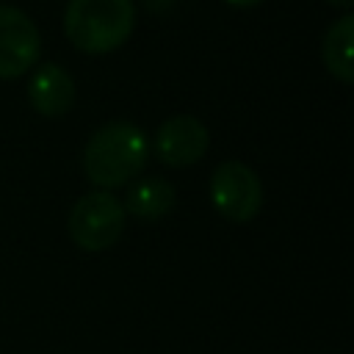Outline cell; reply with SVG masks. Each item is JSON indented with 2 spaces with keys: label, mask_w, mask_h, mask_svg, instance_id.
Listing matches in <instances>:
<instances>
[{
  "label": "cell",
  "mask_w": 354,
  "mask_h": 354,
  "mask_svg": "<svg viewBox=\"0 0 354 354\" xmlns=\"http://www.w3.org/2000/svg\"><path fill=\"white\" fill-rule=\"evenodd\" d=\"M149 158L147 133L133 122H108L102 124L83 149V171L102 191L127 185Z\"/></svg>",
  "instance_id": "6da1fadb"
},
{
  "label": "cell",
  "mask_w": 354,
  "mask_h": 354,
  "mask_svg": "<svg viewBox=\"0 0 354 354\" xmlns=\"http://www.w3.org/2000/svg\"><path fill=\"white\" fill-rule=\"evenodd\" d=\"M136 25L133 0H69L64 14L66 39L88 55L122 47Z\"/></svg>",
  "instance_id": "7a4b0ae2"
},
{
  "label": "cell",
  "mask_w": 354,
  "mask_h": 354,
  "mask_svg": "<svg viewBox=\"0 0 354 354\" xmlns=\"http://www.w3.org/2000/svg\"><path fill=\"white\" fill-rule=\"evenodd\" d=\"M124 207L111 191H91L80 196L69 210V238L86 252H102L113 246L124 230Z\"/></svg>",
  "instance_id": "3957f363"
},
{
  "label": "cell",
  "mask_w": 354,
  "mask_h": 354,
  "mask_svg": "<svg viewBox=\"0 0 354 354\" xmlns=\"http://www.w3.org/2000/svg\"><path fill=\"white\" fill-rule=\"evenodd\" d=\"M210 202L232 224L252 221L263 207V183L241 160H224L210 177Z\"/></svg>",
  "instance_id": "277c9868"
},
{
  "label": "cell",
  "mask_w": 354,
  "mask_h": 354,
  "mask_svg": "<svg viewBox=\"0 0 354 354\" xmlns=\"http://www.w3.org/2000/svg\"><path fill=\"white\" fill-rule=\"evenodd\" d=\"M41 53V36L28 14L14 6H0V80L25 75Z\"/></svg>",
  "instance_id": "5b68a950"
},
{
  "label": "cell",
  "mask_w": 354,
  "mask_h": 354,
  "mask_svg": "<svg viewBox=\"0 0 354 354\" xmlns=\"http://www.w3.org/2000/svg\"><path fill=\"white\" fill-rule=\"evenodd\" d=\"M207 127L188 113L169 116L155 133V158L166 166H191L207 152Z\"/></svg>",
  "instance_id": "8992f818"
},
{
  "label": "cell",
  "mask_w": 354,
  "mask_h": 354,
  "mask_svg": "<svg viewBox=\"0 0 354 354\" xmlns=\"http://www.w3.org/2000/svg\"><path fill=\"white\" fill-rule=\"evenodd\" d=\"M28 100L41 116H64L75 102V83L66 69L47 61L33 72L28 83Z\"/></svg>",
  "instance_id": "52a82bcc"
},
{
  "label": "cell",
  "mask_w": 354,
  "mask_h": 354,
  "mask_svg": "<svg viewBox=\"0 0 354 354\" xmlns=\"http://www.w3.org/2000/svg\"><path fill=\"white\" fill-rule=\"evenodd\" d=\"M177 191L163 177H141L127 188L124 196V213L141 218V221H158L174 207Z\"/></svg>",
  "instance_id": "ba28073f"
},
{
  "label": "cell",
  "mask_w": 354,
  "mask_h": 354,
  "mask_svg": "<svg viewBox=\"0 0 354 354\" xmlns=\"http://www.w3.org/2000/svg\"><path fill=\"white\" fill-rule=\"evenodd\" d=\"M321 55L332 77H337L340 83L354 80V14H343L337 22H332L324 36Z\"/></svg>",
  "instance_id": "9c48e42d"
},
{
  "label": "cell",
  "mask_w": 354,
  "mask_h": 354,
  "mask_svg": "<svg viewBox=\"0 0 354 354\" xmlns=\"http://www.w3.org/2000/svg\"><path fill=\"white\" fill-rule=\"evenodd\" d=\"M230 6H238V8H249V6H257V3H263V0H227Z\"/></svg>",
  "instance_id": "30bf717a"
},
{
  "label": "cell",
  "mask_w": 354,
  "mask_h": 354,
  "mask_svg": "<svg viewBox=\"0 0 354 354\" xmlns=\"http://www.w3.org/2000/svg\"><path fill=\"white\" fill-rule=\"evenodd\" d=\"M326 3H332V6H340V8H348L354 0H326Z\"/></svg>",
  "instance_id": "8fae6325"
}]
</instances>
